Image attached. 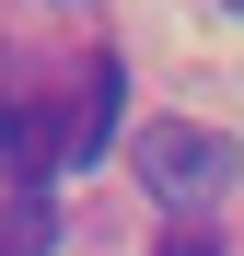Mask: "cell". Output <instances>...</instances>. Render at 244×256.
I'll use <instances>...</instances> for the list:
<instances>
[{
    "mask_svg": "<svg viewBox=\"0 0 244 256\" xmlns=\"http://www.w3.org/2000/svg\"><path fill=\"white\" fill-rule=\"evenodd\" d=\"M58 244V198L47 186H12V198H0V256H47Z\"/></svg>",
    "mask_w": 244,
    "mask_h": 256,
    "instance_id": "obj_3",
    "label": "cell"
},
{
    "mask_svg": "<svg viewBox=\"0 0 244 256\" xmlns=\"http://www.w3.org/2000/svg\"><path fill=\"white\" fill-rule=\"evenodd\" d=\"M116 116H128V70H116V58H93V70H81V105H70V163H105L116 140H128Z\"/></svg>",
    "mask_w": 244,
    "mask_h": 256,
    "instance_id": "obj_2",
    "label": "cell"
},
{
    "mask_svg": "<svg viewBox=\"0 0 244 256\" xmlns=\"http://www.w3.org/2000/svg\"><path fill=\"white\" fill-rule=\"evenodd\" d=\"M151 256H221V233H210V222H175V233H163Z\"/></svg>",
    "mask_w": 244,
    "mask_h": 256,
    "instance_id": "obj_4",
    "label": "cell"
},
{
    "mask_svg": "<svg viewBox=\"0 0 244 256\" xmlns=\"http://www.w3.org/2000/svg\"><path fill=\"white\" fill-rule=\"evenodd\" d=\"M221 12H244V0H221Z\"/></svg>",
    "mask_w": 244,
    "mask_h": 256,
    "instance_id": "obj_6",
    "label": "cell"
},
{
    "mask_svg": "<svg viewBox=\"0 0 244 256\" xmlns=\"http://www.w3.org/2000/svg\"><path fill=\"white\" fill-rule=\"evenodd\" d=\"M233 140H221V128H198V116H151L140 128V186L151 198H175V210H198V198H221L233 186Z\"/></svg>",
    "mask_w": 244,
    "mask_h": 256,
    "instance_id": "obj_1",
    "label": "cell"
},
{
    "mask_svg": "<svg viewBox=\"0 0 244 256\" xmlns=\"http://www.w3.org/2000/svg\"><path fill=\"white\" fill-rule=\"evenodd\" d=\"M12 128H23V105H12V58H0V152H12Z\"/></svg>",
    "mask_w": 244,
    "mask_h": 256,
    "instance_id": "obj_5",
    "label": "cell"
}]
</instances>
